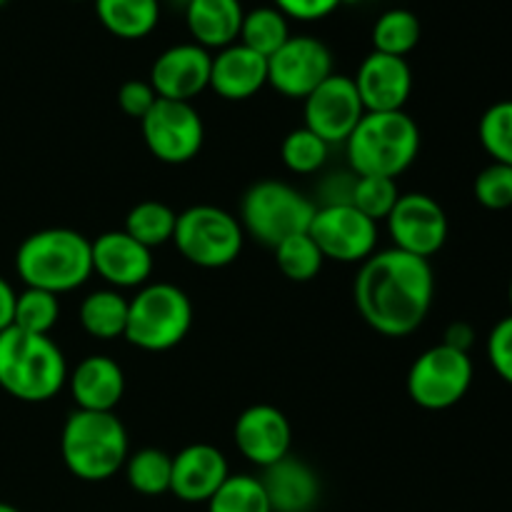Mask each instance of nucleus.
<instances>
[{
	"label": "nucleus",
	"mask_w": 512,
	"mask_h": 512,
	"mask_svg": "<svg viewBox=\"0 0 512 512\" xmlns=\"http://www.w3.org/2000/svg\"><path fill=\"white\" fill-rule=\"evenodd\" d=\"M475 200L488 210L512 208V168L503 163H490L475 178Z\"/></svg>",
	"instance_id": "36"
},
{
	"label": "nucleus",
	"mask_w": 512,
	"mask_h": 512,
	"mask_svg": "<svg viewBox=\"0 0 512 512\" xmlns=\"http://www.w3.org/2000/svg\"><path fill=\"white\" fill-rule=\"evenodd\" d=\"M15 298L18 293L13 290V285L0 275V333L8 328H13V318H15Z\"/></svg>",
	"instance_id": "41"
},
{
	"label": "nucleus",
	"mask_w": 512,
	"mask_h": 512,
	"mask_svg": "<svg viewBox=\"0 0 512 512\" xmlns=\"http://www.w3.org/2000/svg\"><path fill=\"white\" fill-rule=\"evenodd\" d=\"M68 363L50 335L0 333V388L20 403H48L68 383Z\"/></svg>",
	"instance_id": "3"
},
{
	"label": "nucleus",
	"mask_w": 512,
	"mask_h": 512,
	"mask_svg": "<svg viewBox=\"0 0 512 512\" xmlns=\"http://www.w3.org/2000/svg\"><path fill=\"white\" fill-rule=\"evenodd\" d=\"M228 478L230 465L223 450L208 443H193L173 455L170 493L183 503L205 505Z\"/></svg>",
	"instance_id": "19"
},
{
	"label": "nucleus",
	"mask_w": 512,
	"mask_h": 512,
	"mask_svg": "<svg viewBox=\"0 0 512 512\" xmlns=\"http://www.w3.org/2000/svg\"><path fill=\"white\" fill-rule=\"evenodd\" d=\"M290 40V20L273 5H258L253 10H245L243 25H240V38L245 48L255 50L263 58L278 53Z\"/></svg>",
	"instance_id": "26"
},
{
	"label": "nucleus",
	"mask_w": 512,
	"mask_h": 512,
	"mask_svg": "<svg viewBox=\"0 0 512 512\" xmlns=\"http://www.w3.org/2000/svg\"><path fill=\"white\" fill-rule=\"evenodd\" d=\"M335 73L333 50L313 35H290L268 58V85L290 100H305Z\"/></svg>",
	"instance_id": "12"
},
{
	"label": "nucleus",
	"mask_w": 512,
	"mask_h": 512,
	"mask_svg": "<svg viewBox=\"0 0 512 512\" xmlns=\"http://www.w3.org/2000/svg\"><path fill=\"white\" fill-rule=\"evenodd\" d=\"M183 10L185 28L195 45L218 53L238 43L245 15L240 0H190Z\"/></svg>",
	"instance_id": "23"
},
{
	"label": "nucleus",
	"mask_w": 512,
	"mask_h": 512,
	"mask_svg": "<svg viewBox=\"0 0 512 512\" xmlns=\"http://www.w3.org/2000/svg\"><path fill=\"white\" fill-rule=\"evenodd\" d=\"M73 3H88V0H73Z\"/></svg>",
	"instance_id": "46"
},
{
	"label": "nucleus",
	"mask_w": 512,
	"mask_h": 512,
	"mask_svg": "<svg viewBox=\"0 0 512 512\" xmlns=\"http://www.w3.org/2000/svg\"><path fill=\"white\" fill-rule=\"evenodd\" d=\"M343 3L345 0H273V8H278L288 20L315 23L333 15Z\"/></svg>",
	"instance_id": "39"
},
{
	"label": "nucleus",
	"mask_w": 512,
	"mask_h": 512,
	"mask_svg": "<svg viewBox=\"0 0 512 512\" xmlns=\"http://www.w3.org/2000/svg\"><path fill=\"white\" fill-rule=\"evenodd\" d=\"M330 145L325 143L320 135L313 130L295 128L285 135L283 145H280V158H283L285 168L295 175H313L328 163Z\"/></svg>",
	"instance_id": "33"
},
{
	"label": "nucleus",
	"mask_w": 512,
	"mask_h": 512,
	"mask_svg": "<svg viewBox=\"0 0 512 512\" xmlns=\"http://www.w3.org/2000/svg\"><path fill=\"white\" fill-rule=\"evenodd\" d=\"M325 260L365 263L378 248V223L350 203L318 205L308 228Z\"/></svg>",
	"instance_id": "11"
},
{
	"label": "nucleus",
	"mask_w": 512,
	"mask_h": 512,
	"mask_svg": "<svg viewBox=\"0 0 512 512\" xmlns=\"http://www.w3.org/2000/svg\"><path fill=\"white\" fill-rule=\"evenodd\" d=\"M175 223H178V213L170 205L160 200H143L130 208L123 230L140 245L153 250L173 240Z\"/></svg>",
	"instance_id": "29"
},
{
	"label": "nucleus",
	"mask_w": 512,
	"mask_h": 512,
	"mask_svg": "<svg viewBox=\"0 0 512 512\" xmlns=\"http://www.w3.org/2000/svg\"><path fill=\"white\" fill-rule=\"evenodd\" d=\"M235 448L255 468L265 470L290 455L293 448V428L283 410L275 405L258 403L238 415L233 428Z\"/></svg>",
	"instance_id": "15"
},
{
	"label": "nucleus",
	"mask_w": 512,
	"mask_h": 512,
	"mask_svg": "<svg viewBox=\"0 0 512 512\" xmlns=\"http://www.w3.org/2000/svg\"><path fill=\"white\" fill-rule=\"evenodd\" d=\"M268 85V58L243 43L218 50L210 65V90L218 98L240 103L250 100Z\"/></svg>",
	"instance_id": "20"
},
{
	"label": "nucleus",
	"mask_w": 512,
	"mask_h": 512,
	"mask_svg": "<svg viewBox=\"0 0 512 512\" xmlns=\"http://www.w3.org/2000/svg\"><path fill=\"white\" fill-rule=\"evenodd\" d=\"M365 113H395L403 110L413 93V70L405 58L370 53L353 78Z\"/></svg>",
	"instance_id": "18"
},
{
	"label": "nucleus",
	"mask_w": 512,
	"mask_h": 512,
	"mask_svg": "<svg viewBox=\"0 0 512 512\" xmlns=\"http://www.w3.org/2000/svg\"><path fill=\"white\" fill-rule=\"evenodd\" d=\"M478 135L493 163L512 168V100H500L485 110L478 125Z\"/></svg>",
	"instance_id": "34"
},
{
	"label": "nucleus",
	"mask_w": 512,
	"mask_h": 512,
	"mask_svg": "<svg viewBox=\"0 0 512 512\" xmlns=\"http://www.w3.org/2000/svg\"><path fill=\"white\" fill-rule=\"evenodd\" d=\"M173 243L190 265L218 270L240 258L245 230L233 213L218 205H193L178 213Z\"/></svg>",
	"instance_id": "8"
},
{
	"label": "nucleus",
	"mask_w": 512,
	"mask_h": 512,
	"mask_svg": "<svg viewBox=\"0 0 512 512\" xmlns=\"http://www.w3.org/2000/svg\"><path fill=\"white\" fill-rule=\"evenodd\" d=\"M488 360L498 378L512 385V315L500 320L488 338Z\"/></svg>",
	"instance_id": "37"
},
{
	"label": "nucleus",
	"mask_w": 512,
	"mask_h": 512,
	"mask_svg": "<svg viewBox=\"0 0 512 512\" xmlns=\"http://www.w3.org/2000/svg\"><path fill=\"white\" fill-rule=\"evenodd\" d=\"M385 223L393 238V248L425 260L440 253L450 230L443 205L425 193H400Z\"/></svg>",
	"instance_id": "13"
},
{
	"label": "nucleus",
	"mask_w": 512,
	"mask_h": 512,
	"mask_svg": "<svg viewBox=\"0 0 512 512\" xmlns=\"http://www.w3.org/2000/svg\"><path fill=\"white\" fill-rule=\"evenodd\" d=\"M433 298L435 273L430 260L390 248L360 263L355 305L360 318L385 338L415 333L428 318Z\"/></svg>",
	"instance_id": "1"
},
{
	"label": "nucleus",
	"mask_w": 512,
	"mask_h": 512,
	"mask_svg": "<svg viewBox=\"0 0 512 512\" xmlns=\"http://www.w3.org/2000/svg\"><path fill=\"white\" fill-rule=\"evenodd\" d=\"M155 100H158V95H155L153 85L148 80H128L118 90L120 110L135 120H143L155 105Z\"/></svg>",
	"instance_id": "38"
},
{
	"label": "nucleus",
	"mask_w": 512,
	"mask_h": 512,
	"mask_svg": "<svg viewBox=\"0 0 512 512\" xmlns=\"http://www.w3.org/2000/svg\"><path fill=\"white\" fill-rule=\"evenodd\" d=\"M508 298H510V308H512V280H510V285H508Z\"/></svg>",
	"instance_id": "43"
},
{
	"label": "nucleus",
	"mask_w": 512,
	"mask_h": 512,
	"mask_svg": "<svg viewBox=\"0 0 512 512\" xmlns=\"http://www.w3.org/2000/svg\"><path fill=\"white\" fill-rule=\"evenodd\" d=\"M178 3H180V5H183V8H185V5H188V3H190V0H178Z\"/></svg>",
	"instance_id": "44"
},
{
	"label": "nucleus",
	"mask_w": 512,
	"mask_h": 512,
	"mask_svg": "<svg viewBox=\"0 0 512 512\" xmlns=\"http://www.w3.org/2000/svg\"><path fill=\"white\" fill-rule=\"evenodd\" d=\"M443 343L450 345V348H455V350H463V353H470V348H473V343H475L473 325H468V323L448 325Z\"/></svg>",
	"instance_id": "40"
},
{
	"label": "nucleus",
	"mask_w": 512,
	"mask_h": 512,
	"mask_svg": "<svg viewBox=\"0 0 512 512\" xmlns=\"http://www.w3.org/2000/svg\"><path fill=\"white\" fill-rule=\"evenodd\" d=\"M60 320V300L58 295L48 293V290L25 288L15 298V318L13 328L25 330V333L35 335H50V330L58 325Z\"/></svg>",
	"instance_id": "32"
},
{
	"label": "nucleus",
	"mask_w": 512,
	"mask_h": 512,
	"mask_svg": "<svg viewBox=\"0 0 512 512\" xmlns=\"http://www.w3.org/2000/svg\"><path fill=\"white\" fill-rule=\"evenodd\" d=\"M273 512H313L320 503V478L305 460L285 455L260 475Z\"/></svg>",
	"instance_id": "21"
},
{
	"label": "nucleus",
	"mask_w": 512,
	"mask_h": 512,
	"mask_svg": "<svg viewBox=\"0 0 512 512\" xmlns=\"http://www.w3.org/2000/svg\"><path fill=\"white\" fill-rule=\"evenodd\" d=\"M193 328V303L173 283H148L128 300L125 335L130 345L145 353H165L183 343Z\"/></svg>",
	"instance_id": "6"
},
{
	"label": "nucleus",
	"mask_w": 512,
	"mask_h": 512,
	"mask_svg": "<svg viewBox=\"0 0 512 512\" xmlns=\"http://www.w3.org/2000/svg\"><path fill=\"white\" fill-rule=\"evenodd\" d=\"M318 205L298 188L280 180H260L245 190L240 200V225L265 248H275L285 238L308 233Z\"/></svg>",
	"instance_id": "7"
},
{
	"label": "nucleus",
	"mask_w": 512,
	"mask_h": 512,
	"mask_svg": "<svg viewBox=\"0 0 512 512\" xmlns=\"http://www.w3.org/2000/svg\"><path fill=\"white\" fill-rule=\"evenodd\" d=\"M90 253H93V273L108 288H143L150 283L155 268L153 250L130 238L125 230H108L90 240Z\"/></svg>",
	"instance_id": "17"
},
{
	"label": "nucleus",
	"mask_w": 512,
	"mask_h": 512,
	"mask_svg": "<svg viewBox=\"0 0 512 512\" xmlns=\"http://www.w3.org/2000/svg\"><path fill=\"white\" fill-rule=\"evenodd\" d=\"M205 505L208 512H273L260 478L248 473H230V478Z\"/></svg>",
	"instance_id": "31"
},
{
	"label": "nucleus",
	"mask_w": 512,
	"mask_h": 512,
	"mask_svg": "<svg viewBox=\"0 0 512 512\" xmlns=\"http://www.w3.org/2000/svg\"><path fill=\"white\" fill-rule=\"evenodd\" d=\"M95 15L110 35L143 40L158 28L160 0H93Z\"/></svg>",
	"instance_id": "24"
},
{
	"label": "nucleus",
	"mask_w": 512,
	"mask_h": 512,
	"mask_svg": "<svg viewBox=\"0 0 512 512\" xmlns=\"http://www.w3.org/2000/svg\"><path fill=\"white\" fill-rule=\"evenodd\" d=\"M15 273L25 288L53 295L78 290L93 278L90 240L70 228H45L30 233L15 250Z\"/></svg>",
	"instance_id": "2"
},
{
	"label": "nucleus",
	"mask_w": 512,
	"mask_h": 512,
	"mask_svg": "<svg viewBox=\"0 0 512 512\" xmlns=\"http://www.w3.org/2000/svg\"><path fill=\"white\" fill-rule=\"evenodd\" d=\"M3 5H8V0H0V8H3Z\"/></svg>",
	"instance_id": "45"
},
{
	"label": "nucleus",
	"mask_w": 512,
	"mask_h": 512,
	"mask_svg": "<svg viewBox=\"0 0 512 512\" xmlns=\"http://www.w3.org/2000/svg\"><path fill=\"white\" fill-rule=\"evenodd\" d=\"M0 512H20L15 505H8V503H0Z\"/></svg>",
	"instance_id": "42"
},
{
	"label": "nucleus",
	"mask_w": 512,
	"mask_h": 512,
	"mask_svg": "<svg viewBox=\"0 0 512 512\" xmlns=\"http://www.w3.org/2000/svg\"><path fill=\"white\" fill-rule=\"evenodd\" d=\"M420 153V128L405 110L365 113L345 140V155L355 175L398 178Z\"/></svg>",
	"instance_id": "5"
},
{
	"label": "nucleus",
	"mask_w": 512,
	"mask_h": 512,
	"mask_svg": "<svg viewBox=\"0 0 512 512\" xmlns=\"http://www.w3.org/2000/svg\"><path fill=\"white\" fill-rule=\"evenodd\" d=\"M78 318L90 338H123L125 325H128V300L120 295V290H93V293L85 295L83 303H80Z\"/></svg>",
	"instance_id": "25"
},
{
	"label": "nucleus",
	"mask_w": 512,
	"mask_h": 512,
	"mask_svg": "<svg viewBox=\"0 0 512 512\" xmlns=\"http://www.w3.org/2000/svg\"><path fill=\"white\" fill-rule=\"evenodd\" d=\"M400 198L398 183L393 178H378V175H355L350 205L370 220H385Z\"/></svg>",
	"instance_id": "35"
},
{
	"label": "nucleus",
	"mask_w": 512,
	"mask_h": 512,
	"mask_svg": "<svg viewBox=\"0 0 512 512\" xmlns=\"http://www.w3.org/2000/svg\"><path fill=\"white\" fill-rule=\"evenodd\" d=\"M210 65L213 53L195 45L193 40L170 45L155 58L148 83L153 85L158 98L193 103V98L210 88Z\"/></svg>",
	"instance_id": "16"
},
{
	"label": "nucleus",
	"mask_w": 512,
	"mask_h": 512,
	"mask_svg": "<svg viewBox=\"0 0 512 512\" xmlns=\"http://www.w3.org/2000/svg\"><path fill=\"white\" fill-rule=\"evenodd\" d=\"M143 140L150 153L168 165H185L198 158L205 143V125L193 103L158 98L140 120Z\"/></svg>",
	"instance_id": "10"
},
{
	"label": "nucleus",
	"mask_w": 512,
	"mask_h": 512,
	"mask_svg": "<svg viewBox=\"0 0 512 512\" xmlns=\"http://www.w3.org/2000/svg\"><path fill=\"white\" fill-rule=\"evenodd\" d=\"M65 385L78 410L113 413L125 395V373L108 355H88L68 373Z\"/></svg>",
	"instance_id": "22"
},
{
	"label": "nucleus",
	"mask_w": 512,
	"mask_h": 512,
	"mask_svg": "<svg viewBox=\"0 0 512 512\" xmlns=\"http://www.w3.org/2000/svg\"><path fill=\"white\" fill-rule=\"evenodd\" d=\"M475 368L470 353L440 343L425 350L408 370V395L423 410H448L468 395Z\"/></svg>",
	"instance_id": "9"
},
{
	"label": "nucleus",
	"mask_w": 512,
	"mask_h": 512,
	"mask_svg": "<svg viewBox=\"0 0 512 512\" xmlns=\"http://www.w3.org/2000/svg\"><path fill=\"white\" fill-rule=\"evenodd\" d=\"M363 115V100L350 75L333 73L303 100L305 128L320 135L328 145H345Z\"/></svg>",
	"instance_id": "14"
},
{
	"label": "nucleus",
	"mask_w": 512,
	"mask_h": 512,
	"mask_svg": "<svg viewBox=\"0 0 512 512\" xmlns=\"http://www.w3.org/2000/svg\"><path fill=\"white\" fill-rule=\"evenodd\" d=\"M123 473L135 493L145 495V498H158V495L170 493L173 455L160 448H140L128 455Z\"/></svg>",
	"instance_id": "27"
},
{
	"label": "nucleus",
	"mask_w": 512,
	"mask_h": 512,
	"mask_svg": "<svg viewBox=\"0 0 512 512\" xmlns=\"http://www.w3.org/2000/svg\"><path fill=\"white\" fill-rule=\"evenodd\" d=\"M273 253L278 270L293 283H310L313 278H318L325 263L323 253L315 245V240L310 238V233L290 235L283 243L275 245Z\"/></svg>",
	"instance_id": "30"
},
{
	"label": "nucleus",
	"mask_w": 512,
	"mask_h": 512,
	"mask_svg": "<svg viewBox=\"0 0 512 512\" xmlns=\"http://www.w3.org/2000/svg\"><path fill=\"white\" fill-rule=\"evenodd\" d=\"M60 455L70 475L83 483H105L130 455L128 430L115 413L75 410L60 433Z\"/></svg>",
	"instance_id": "4"
},
{
	"label": "nucleus",
	"mask_w": 512,
	"mask_h": 512,
	"mask_svg": "<svg viewBox=\"0 0 512 512\" xmlns=\"http://www.w3.org/2000/svg\"><path fill=\"white\" fill-rule=\"evenodd\" d=\"M420 20L408 8H390L375 20L373 25V50L375 53L405 58L420 43Z\"/></svg>",
	"instance_id": "28"
}]
</instances>
